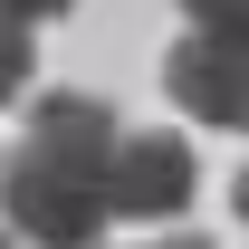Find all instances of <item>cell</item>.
Segmentation results:
<instances>
[{
	"label": "cell",
	"instance_id": "6",
	"mask_svg": "<svg viewBox=\"0 0 249 249\" xmlns=\"http://www.w3.org/2000/svg\"><path fill=\"white\" fill-rule=\"evenodd\" d=\"M192 19H249V0H182Z\"/></svg>",
	"mask_w": 249,
	"mask_h": 249
},
{
	"label": "cell",
	"instance_id": "2",
	"mask_svg": "<svg viewBox=\"0 0 249 249\" xmlns=\"http://www.w3.org/2000/svg\"><path fill=\"white\" fill-rule=\"evenodd\" d=\"M163 87L192 124L249 134V19H192V38L163 48Z\"/></svg>",
	"mask_w": 249,
	"mask_h": 249
},
{
	"label": "cell",
	"instance_id": "4",
	"mask_svg": "<svg viewBox=\"0 0 249 249\" xmlns=\"http://www.w3.org/2000/svg\"><path fill=\"white\" fill-rule=\"evenodd\" d=\"M29 77H38L29 19H10V10H0V106H19V96H29Z\"/></svg>",
	"mask_w": 249,
	"mask_h": 249
},
{
	"label": "cell",
	"instance_id": "7",
	"mask_svg": "<svg viewBox=\"0 0 249 249\" xmlns=\"http://www.w3.org/2000/svg\"><path fill=\"white\" fill-rule=\"evenodd\" d=\"M154 249H211V240H201V230H163Z\"/></svg>",
	"mask_w": 249,
	"mask_h": 249
},
{
	"label": "cell",
	"instance_id": "3",
	"mask_svg": "<svg viewBox=\"0 0 249 249\" xmlns=\"http://www.w3.org/2000/svg\"><path fill=\"white\" fill-rule=\"evenodd\" d=\"M106 192H115V220H182L192 192H201V163H192L182 134H124Z\"/></svg>",
	"mask_w": 249,
	"mask_h": 249
},
{
	"label": "cell",
	"instance_id": "5",
	"mask_svg": "<svg viewBox=\"0 0 249 249\" xmlns=\"http://www.w3.org/2000/svg\"><path fill=\"white\" fill-rule=\"evenodd\" d=\"M10 19H58V10H77V0H0Z\"/></svg>",
	"mask_w": 249,
	"mask_h": 249
},
{
	"label": "cell",
	"instance_id": "1",
	"mask_svg": "<svg viewBox=\"0 0 249 249\" xmlns=\"http://www.w3.org/2000/svg\"><path fill=\"white\" fill-rule=\"evenodd\" d=\"M115 144L124 124L106 96H38L29 106V134H19V154L0 163V220L38 249H96L106 240V220H115Z\"/></svg>",
	"mask_w": 249,
	"mask_h": 249
},
{
	"label": "cell",
	"instance_id": "9",
	"mask_svg": "<svg viewBox=\"0 0 249 249\" xmlns=\"http://www.w3.org/2000/svg\"><path fill=\"white\" fill-rule=\"evenodd\" d=\"M0 249H19V230H0Z\"/></svg>",
	"mask_w": 249,
	"mask_h": 249
},
{
	"label": "cell",
	"instance_id": "8",
	"mask_svg": "<svg viewBox=\"0 0 249 249\" xmlns=\"http://www.w3.org/2000/svg\"><path fill=\"white\" fill-rule=\"evenodd\" d=\"M230 211H240V220H249V173H240V192H230Z\"/></svg>",
	"mask_w": 249,
	"mask_h": 249
}]
</instances>
